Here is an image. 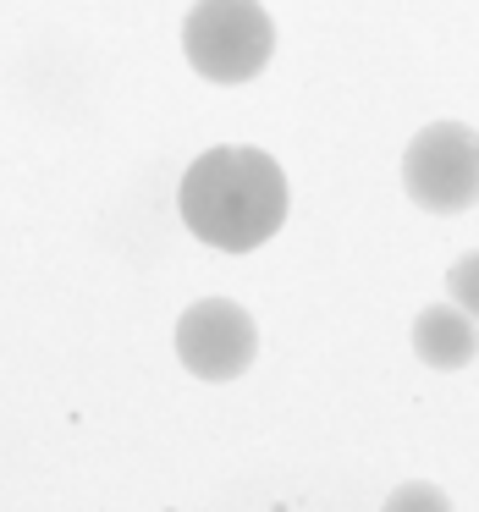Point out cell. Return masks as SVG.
I'll use <instances>...</instances> for the list:
<instances>
[{
	"mask_svg": "<svg viewBox=\"0 0 479 512\" xmlns=\"http://www.w3.org/2000/svg\"><path fill=\"white\" fill-rule=\"evenodd\" d=\"M413 353H419L430 369H463V364H474V353H479V320H468L457 303H452V309L430 303V309L413 320Z\"/></svg>",
	"mask_w": 479,
	"mask_h": 512,
	"instance_id": "5",
	"label": "cell"
},
{
	"mask_svg": "<svg viewBox=\"0 0 479 512\" xmlns=\"http://www.w3.org/2000/svg\"><path fill=\"white\" fill-rule=\"evenodd\" d=\"M386 512H452V501H446V490L430 485V479H408V485H397L386 496Z\"/></svg>",
	"mask_w": 479,
	"mask_h": 512,
	"instance_id": "6",
	"label": "cell"
},
{
	"mask_svg": "<svg viewBox=\"0 0 479 512\" xmlns=\"http://www.w3.org/2000/svg\"><path fill=\"white\" fill-rule=\"evenodd\" d=\"M177 210L199 243L221 254H248L270 243L287 221V177L265 149H204L177 188Z\"/></svg>",
	"mask_w": 479,
	"mask_h": 512,
	"instance_id": "1",
	"label": "cell"
},
{
	"mask_svg": "<svg viewBox=\"0 0 479 512\" xmlns=\"http://www.w3.org/2000/svg\"><path fill=\"white\" fill-rule=\"evenodd\" d=\"M402 188L430 215H463L479 204V133L468 122H430L402 155Z\"/></svg>",
	"mask_w": 479,
	"mask_h": 512,
	"instance_id": "3",
	"label": "cell"
},
{
	"mask_svg": "<svg viewBox=\"0 0 479 512\" xmlns=\"http://www.w3.org/2000/svg\"><path fill=\"white\" fill-rule=\"evenodd\" d=\"M446 292H452V303L468 314V320H479V248L446 270Z\"/></svg>",
	"mask_w": 479,
	"mask_h": 512,
	"instance_id": "7",
	"label": "cell"
},
{
	"mask_svg": "<svg viewBox=\"0 0 479 512\" xmlns=\"http://www.w3.org/2000/svg\"><path fill=\"white\" fill-rule=\"evenodd\" d=\"M259 353L254 314L232 298H199L177 320V358L199 380H237Z\"/></svg>",
	"mask_w": 479,
	"mask_h": 512,
	"instance_id": "4",
	"label": "cell"
},
{
	"mask_svg": "<svg viewBox=\"0 0 479 512\" xmlns=\"http://www.w3.org/2000/svg\"><path fill=\"white\" fill-rule=\"evenodd\" d=\"M182 50L210 83H248L265 72L276 28L259 0H199L182 23Z\"/></svg>",
	"mask_w": 479,
	"mask_h": 512,
	"instance_id": "2",
	"label": "cell"
}]
</instances>
